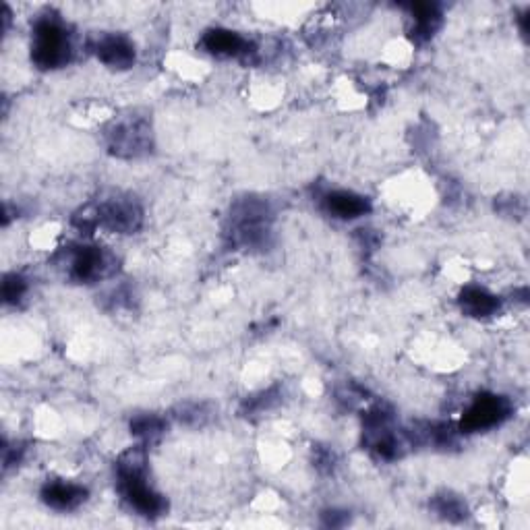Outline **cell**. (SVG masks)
I'll return each mask as SVG.
<instances>
[{
	"label": "cell",
	"instance_id": "1",
	"mask_svg": "<svg viewBox=\"0 0 530 530\" xmlns=\"http://www.w3.org/2000/svg\"><path fill=\"white\" fill-rule=\"evenodd\" d=\"M116 485L123 502L143 518H160L168 510V502L147 481V452L143 446L129 448L116 460Z\"/></svg>",
	"mask_w": 530,
	"mask_h": 530
},
{
	"label": "cell",
	"instance_id": "2",
	"mask_svg": "<svg viewBox=\"0 0 530 530\" xmlns=\"http://www.w3.org/2000/svg\"><path fill=\"white\" fill-rule=\"evenodd\" d=\"M73 224L83 234H92L98 228L112 234H135L143 226V208L131 195L112 193L87 203L73 216Z\"/></svg>",
	"mask_w": 530,
	"mask_h": 530
},
{
	"label": "cell",
	"instance_id": "3",
	"mask_svg": "<svg viewBox=\"0 0 530 530\" xmlns=\"http://www.w3.org/2000/svg\"><path fill=\"white\" fill-rule=\"evenodd\" d=\"M274 212L268 199L243 197L232 203L226 237L232 247L263 249L272 237Z\"/></svg>",
	"mask_w": 530,
	"mask_h": 530
},
{
	"label": "cell",
	"instance_id": "4",
	"mask_svg": "<svg viewBox=\"0 0 530 530\" xmlns=\"http://www.w3.org/2000/svg\"><path fill=\"white\" fill-rule=\"evenodd\" d=\"M54 261L56 268L77 284H96L119 272V257L98 245L73 243L58 251Z\"/></svg>",
	"mask_w": 530,
	"mask_h": 530
},
{
	"label": "cell",
	"instance_id": "5",
	"mask_svg": "<svg viewBox=\"0 0 530 530\" xmlns=\"http://www.w3.org/2000/svg\"><path fill=\"white\" fill-rule=\"evenodd\" d=\"M75 52L69 25L54 13H44L32 29V61L42 71L63 69Z\"/></svg>",
	"mask_w": 530,
	"mask_h": 530
},
{
	"label": "cell",
	"instance_id": "6",
	"mask_svg": "<svg viewBox=\"0 0 530 530\" xmlns=\"http://www.w3.org/2000/svg\"><path fill=\"white\" fill-rule=\"evenodd\" d=\"M106 147L112 156L125 160L150 154L154 147L150 121L139 114H129L119 121H114L106 131Z\"/></svg>",
	"mask_w": 530,
	"mask_h": 530
},
{
	"label": "cell",
	"instance_id": "7",
	"mask_svg": "<svg viewBox=\"0 0 530 530\" xmlns=\"http://www.w3.org/2000/svg\"><path fill=\"white\" fill-rule=\"evenodd\" d=\"M514 412L510 398L502 394H479L473 402L468 404L464 415L460 419L458 431L462 433H481L504 425Z\"/></svg>",
	"mask_w": 530,
	"mask_h": 530
},
{
	"label": "cell",
	"instance_id": "8",
	"mask_svg": "<svg viewBox=\"0 0 530 530\" xmlns=\"http://www.w3.org/2000/svg\"><path fill=\"white\" fill-rule=\"evenodd\" d=\"M90 50L110 69L125 71L135 63V44L125 34H100L90 42Z\"/></svg>",
	"mask_w": 530,
	"mask_h": 530
},
{
	"label": "cell",
	"instance_id": "9",
	"mask_svg": "<svg viewBox=\"0 0 530 530\" xmlns=\"http://www.w3.org/2000/svg\"><path fill=\"white\" fill-rule=\"evenodd\" d=\"M321 210L338 220H357L371 212V201L355 191L334 189L319 195Z\"/></svg>",
	"mask_w": 530,
	"mask_h": 530
},
{
	"label": "cell",
	"instance_id": "10",
	"mask_svg": "<svg viewBox=\"0 0 530 530\" xmlns=\"http://www.w3.org/2000/svg\"><path fill=\"white\" fill-rule=\"evenodd\" d=\"M201 48L216 58H249L253 44L239 32L228 27H212L201 38Z\"/></svg>",
	"mask_w": 530,
	"mask_h": 530
},
{
	"label": "cell",
	"instance_id": "11",
	"mask_svg": "<svg viewBox=\"0 0 530 530\" xmlns=\"http://www.w3.org/2000/svg\"><path fill=\"white\" fill-rule=\"evenodd\" d=\"M87 495H90L87 493V487L73 483V481H65V479L48 481V483H44V487L40 491L42 502L56 512L77 510L79 506L85 504Z\"/></svg>",
	"mask_w": 530,
	"mask_h": 530
},
{
	"label": "cell",
	"instance_id": "12",
	"mask_svg": "<svg viewBox=\"0 0 530 530\" xmlns=\"http://www.w3.org/2000/svg\"><path fill=\"white\" fill-rule=\"evenodd\" d=\"M458 305L468 317L477 319L491 317L502 309V301H499L497 294L483 286H464L458 294Z\"/></svg>",
	"mask_w": 530,
	"mask_h": 530
},
{
	"label": "cell",
	"instance_id": "13",
	"mask_svg": "<svg viewBox=\"0 0 530 530\" xmlns=\"http://www.w3.org/2000/svg\"><path fill=\"white\" fill-rule=\"evenodd\" d=\"M410 19H412V27H410V38L423 44L429 42L437 29L441 27V11L437 5H429V3H417V5H410Z\"/></svg>",
	"mask_w": 530,
	"mask_h": 530
},
{
	"label": "cell",
	"instance_id": "14",
	"mask_svg": "<svg viewBox=\"0 0 530 530\" xmlns=\"http://www.w3.org/2000/svg\"><path fill=\"white\" fill-rule=\"evenodd\" d=\"M433 512L448 522H462L468 518V506L464 499L452 491L437 493L431 502Z\"/></svg>",
	"mask_w": 530,
	"mask_h": 530
},
{
	"label": "cell",
	"instance_id": "15",
	"mask_svg": "<svg viewBox=\"0 0 530 530\" xmlns=\"http://www.w3.org/2000/svg\"><path fill=\"white\" fill-rule=\"evenodd\" d=\"M168 429V423L158 415H139L131 421V433L145 441L160 437Z\"/></svg>",
	"mask_w": 530,
	"mask_h": 530
},
{
	"label": "cell",
	"instance_id": "16",
	"mask_svg": "<svg viewBox=\"0 0 530 530\" xmlns=\"http://www.w3.org/2000/svg\"><path fill=\"white\" fill-rule=\"evenodd\" d=\"M27 294V280L21 274H7L3 278V301L7 305H17Z\"/></svg>",
	"mask_w": 530,
	"mask_h": 530
},
{
	"label": "cell",
	"instance_id": "17",
	"mask_svg": "<svg viewBox=\"0 0 530 530\" xmlns=\"http://www.w3.org/2000/svg\"><path fill=\"white\" fill-rule=\"evenodd\" d=\"M179 421L187 425H203V421L208 419V410H205L203 404H185L179 410Z\"/></svg>",
	"mask_w": 530,
	"mask_h": 530
},
{
	"label": "cell",
	"instance_id": "18",
	"mask_svg": "<svg viewBox=\"0 0 530 530\" xmlns=\"http://www.w3.org/2000/svg\"><path fill=\"white\" fill-rule=\"evenodd\" d=\"M278 392L276 390H268V392H261L259 396H255V398H251L249 402H247V410L249 412H263V410H268V408H272L276 402H278Z\"/></svg>",
	"mask_w": 530,
	"mask_h": 530
},
{
	"label": "cell",
	"instance_id": "19",
	"mask_svg": "<svg viewBox=\"0 0 530 530\" xmlns=\"http://www.w3.org/2000/svg\"><path fill=\"white\" fill-rule=\"evenodd\" d=\"M323 524L332 526V528H340V526L348 524V512H342V510L323 512Z\"/></svg>",
	"mask_w": 530,
	"mask_h": 530
}]
</instances>
